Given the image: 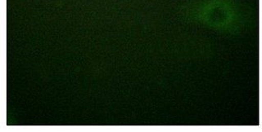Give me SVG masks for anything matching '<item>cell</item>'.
I'll return each mask as SVG.
<instances>
[{
	"label": "cell",
	"mask_w": 262,
	"mask_h": 132,
	"mask_svg": "<svg viewBox=\"0 0 262 132\" xmlns=\"http://www.w3.org/2000/svg\"><path fill=\"white\" fill-rule=\"evenodd\" d=\"M183 21L220 33H233L244 23V12L233 0H188L179 8Z\"/></svg>",
	"instance_id": "obj_1"
}]
</instances>
